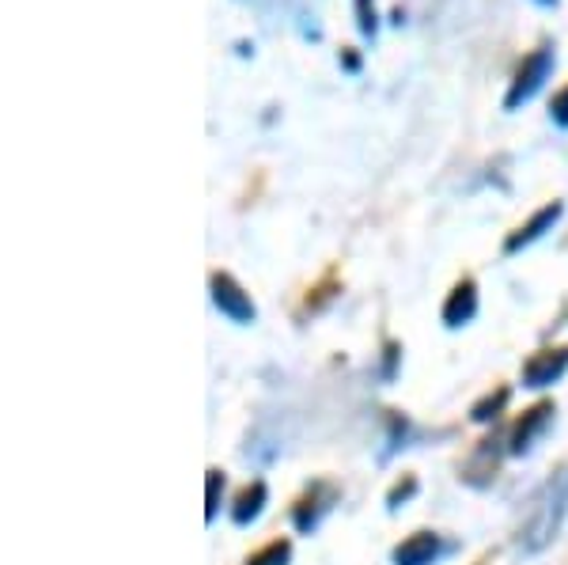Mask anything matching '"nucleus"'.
Instances as JSON below:
<instances>
[{"label": "nucleus", "instance_id": "f257e3e1", "mask_svg": "<svg viewBox=\"0 0 568 565\" xmlns=\"http://www.w3.org/2000/svg\"><path fill=\"white\" fill-rule=\"evenodd\" d=\"M565 516H568V471L554 475V482L542 486V494L530 501L524 524H519V551L542 554L561 535Z\"/></svg>", "mask_w": 568, "mask_h": 565}, {"label": "nucleus", "instance_id": "f03ea898", "mask_svg": "<svg viewBox=\"0 0 568 565\" xmlns=\"http://www.w3.org/2000/svg\"><path fill=\"white\" fill-rule=\"evenodd\" d=\"M554 69H557L554 46L546 42V46H538V50H530L524 58V65L516 69V77H511V88H508V95H504V111H519V107H527L530 99L546 88V80L554 77Z\"/></svg>", "mask_w": 568, "mask_h": 565}, {"label": "nucleus", "instance_id": "7ed1b4c3", "mask_svg": "<svg viewBox=\"0 0 568 565\" xmlns=\"http://www.w3.org/2000/svg\"><path fill=\"white\" fill-rule=\"evenodd\" d=\"M209 300H213L216 312L235 326H251L254 319H258V307H254L251 293L224 270H216L213 278H209Z\"/></svg>", "mask_w": 568, "mask_h": 565}, {"label": "nucleus", "instance_id": "20e7f679", "mask_svg": "<svg viewBox=\"0 0 568 565\" xmlns=\"http://www.w3.org/2000/svg\"><path fill=\"white\" fill-rule=\"evenodd\" d=\"M342 501V490L334 486V482H311L304 490V497L296 501V508H292V524H296V532H318L323 521L329 513H334V505Z\"/></svg>", "mask_w": 568, "mask_h": 565}, {"label": "nucleus", "instance_id": "39448f33", "mask_svg": "<svg viewBox=\"0 0 568 565\" xmlns=\"http://www.w3.org/2000/svg\"><path fill=\"white\" fill-rule=\"evenodd\" d=\"M565 372H568V350L565 345H557V350L530 353V357L524 361L519 380H524V387H530V391H542V387H554L557 380H565Z\"/></svg>", "mask_w": 568, "mask_h": 565}, {"label": "nucleus", "instance_id": "423d86ee", "mask_svg": "<svg viewBox=\"0 0 568 565\" xmlns=\"http://www.w3.org/2000/svg\"><path fill=\"white\" fill-rule=\"evenodd\" d=\"M554 414H557V406H554V403L530 406L527 414L519 417L516 425H511V433H508V452H511V455H527V452L535 448V444L546 436L549 425H554Z\"/></svg>", "mask_w": 568, "mask_h": 565}, {"label": "nucleus", "instance_id": "0eeeda50", "mask_svg": "<svg viewBox=\"0 0 568 565\" xmlns=\"http://www.w3.org/2000/svg\"><path fill=\"white\" fill-rule=\"evenodd\" d=\"M504 455H511L508 452V436H485L478 448H474L470 460H466L463 478L470 482V486H489V482L497 478Z\"/></svg>", "mask_w": 568, "mask_h": 565}, {"label": "nucleus", "instance_id": "6e6552de", "mask_svg": "<svg viewBox=\"0 0 568 565\" xmlns=\"http://www.w3.org/2000/svg\"><path fill=\"white\" fill-rule=\"evenodd\" d=\"M561 216H565V202H549L538 209L535 216H530L527 224H519L516 232L504 240V254H519V251H527V248H535L538 240H542L546 232H554L557 224H561Z\"/></svg>", "mask_w": 568, "mask_h": 565}, {"label": "nucleus", "instance_id": "1a4fd4ad", "mask_svg": "<svg viewBox=\"0 0 568 565\" xmlns=\"http://www.w3.org/2000/svg\"><path fill=\"white\" fill-rule=\"evenodd\" d=\"M447 554V543L439 532H414L394 546L390 562L394 565H436Z\"/></svg>", "mask_w": 568, "mask_h": 565}, {"label": "nucleus", "instance_id": "9d476101", "mask_svg": "<svg viewBox=\"0 0 568 565\" xmlns=\"http://www.w3.org/2000/svg\"><path fill=\"white\" fill-rule=\"evenodd\" d=\"M474 315H478V285H474L470 278H463L459 285L447 293L444 307H439V319H444L447 331H459V326L474 323Z\"/></svg>", "mask_w": 568, "mask_h": 565}, {"label": "nucleus", "instance_id": "9b49d317", "mask_svg": "<svg viewBox=\"0 0 568 565\" xmlns=\"http://www.w3.org/2000/svg\"><path fill=\"white\" fill-rule=\"evenodd\" d=\"M265 501H270V490H265L262 478H254L251 486H243L232 501V521L240 527H251L258 516L265 513Z\"/></svg>", "mask_w": 568, "mask_h": 565}, {"label": "nucleus", "instance_id": "f8f14e48", "mask_svg": "<svg viewBox=\"0 0 568 565\" xmlns=\"http://www.w3.org/2000/svg\"><path fill=\"white\" fill-rule=\"evenodd\" d=\"M224 490H227V478L220 467H209L205 471V524H216L220 508H224Z\"/></svg>", "mask_w": 568, "mask_h": 565}, {"label": "nucleus", "instance_id": "ddd939ff", "mask_svg": "<svg viewBox=\"0 0 568 565\" xmlns=\"http://www.w3.org/2000/svg\"><path fill=\"white\" fill-rule=\"evenodd\" d=\"M508 398H511V391H508V387H497V395H485L481 403H474L470 417H474L478 425L497 422V417L504 414V406H508Z\"/></svg>", "mask_w": 568, "mask_h": 565}, {"label": "nucleus", "instance_id": "4468645a", "mask_svg": "<svg viewBox=\"0 0 568 565\" xmlns=\"http://www.w3.org/2000/svg\"><path fill=\"white\" fill-rule=\"evenodd\" d=\"M292 562V543L288 539H273L265 543L262 551H254L246 565H288Z\"/></svg>", "mask_w": 568, "mask_h": 565}, {"label": "nucleus", "instance_id": "2eb2a0df", "mask_svg": "<svg viewBox=\"0 0 568 565\" xmlns=\"http://www.w3.org/2000/svg\"><path fill=\"white\" fill-rule=\"evenodd\" d=\"M353 8H356V31H361L368 42H375V34H379V12H375V0H353Z\"/></svg>", "mask_w": 568, "mask_h": 565}, {"label": "nucleus", "instance_id": "dca6fc26", "mask_svg": "<svg viewBox=\"0 0 568 565\" xmlns=\"http://www.w3.org/2000/svg\"><path fill=\"white\" fill-rule=\"evenodd\" d=\"M549 122L557 130H568V84L561 91H554V99H549Z\"/></svg>", "mask_w": 568, "mask_h": 565}, {"label": "nucleus", "instance_id": "f3484780", "mask_svg": "<svg viewBox=\"0 0 568 565\" xmlns=\"http://www.w3.org/2000/svg\"><path fill=\"white\" fill-rule=\"evenodd\" d=\"M414 494H417V478H414V475H406V478H402V482H394V490H390V494H387V505H390V513H394V508H402V505H406V501L414 497Z\"/></svg>", "mask_w": 568, "mask_h": 565}, {"label": "nucleus", "instance_id": "a211bd4d", "mask_svg": "<svg viewBox=\"0 0 568 565\" xmlns=\"http://www.w3.org/2000/svg\"><path fill=\"white\" fill-rule=\"evenodd\" d=\"M337 65H342L345 72H353V77H356L364 61H361V53H356V50H342V53H337Z\"/></svg>", "mask_w": 568, "mask_h": 565}, {"label": "nucleus", "instance_id": "6ab92c4d", "mask_svg": "<svg viewBox=\"0 0 568 565\" xmlns=\"http://www.w3.org/2000/svg\"><path fill=\"white\" fill-rule=\"evenodd\" d=\"M235 53H240V58H254V42H240L235 46Z\"/></svg>", "mask_w": 568, "mask_h": 565}, {"label": "nucleus", "instance_id": "aec40b11", "mask_svg": "<svg viewBox=\"0 0 568 565\" xmlns=\"http://www.w3.org/2000/svg\"><path fill=\"white\" fill-rule=\"evenodd\" d=\"M390 23H394V27H402V23H406V12H402V8H394V12H390Z\"/></svg>", "mask_w": 568, "mask_h": 565}, {"label": "nucleus", "instance_id": "412c9836", "mask_svg": "<svg viewBox=\"0 0 568 565\" xmlns=\"http://www.w3.org/2000/svg\"><path fill=\"white\" fill-rule=\"evenodd\" d=\"M535 4H538V8H557L561 0H535Z\"/></svg>", "mask_w": 568, "mask_h": 565}]
</instances>
